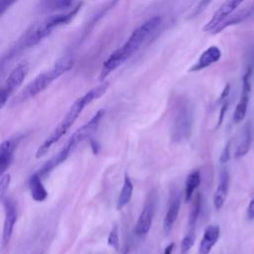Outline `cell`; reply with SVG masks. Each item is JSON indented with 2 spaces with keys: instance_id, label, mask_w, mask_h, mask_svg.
<instances>
[{
  "instance_id": "1",
  "label": "cell",
  "mask_w": 254,
  "mask_h": 254,
  "mask_svg": "<svg viewBox=\"0 0 254 254\" xmlns=\"http://www.w3.org/2000/svg\"><path fill=\"white\" fill-rule=\"evenodd\" d=\"M161 22L162 18L160 16H154L137 27L129 36L126 43L114 51L103 63L99 78L101 80L104 79L114 69L119 67L131 56H133L143 45V43L150 37V35L158 29Z\"/></svg>"
},
{
  "instance_id": "28",
  "label": "cell",
  "mask_w": 254,
  "mask_h": 254,
  "mask_svg": "<svg viewBox=\"0 0 254 254\" xmlns=\"http://www.w3.org/2000/svg\"><path fill=\"white\" fill-rule=\"evenodd\" d=\"M212 0H201L200 2H199V4L194 8V10H193V12H192V14H191V17H195L196 15H198L201 11H203L206 7H207V5L211 2Z\"/></svg>"
},
{
  "instance_id": "32",
  "label": "cell",
  "mask_w": 254,
  "mask_h": 254,
  "mask_svg": "<svg viewBox=\"0 0 254 254\" xmlns=\"http://www.w3.org/2000/svg\"><path fill=\"white\" fill-rule=\"evenodd\" d=\"M90 147H91V150H92V153L94 155H97L99 150H100V145L98 144L97 141L95 140H90Z\"/></svg>"
},
{
  "instance_id": "25",
  "label": "cell",
  "mask_w": 254,
  "mask_h": 254,
  "mask_svg": "<svg viewBox=\"0 0 254 254\" xmlns=\"http://www.w3.org/2000/svg\"><path fill=\"white\" fill-rule=\"evenodd\" d=\"M11 183V176L9 174L4 175L0 179V201L3 199Z\"/></svg>"
},
{
  "instance_id": "20",
  "label": "cell",
  "mask_w": 254,
  "mask_h": 254,
  "mask_svg": "<svg viewBox=\"0 0 254 254\" xmlns=\"http://www.w3.org/2000/svg\"><path fill=\"white\" fill-rule=\"evenodd\" d=\"M3 147L0 151V176L7 170L13 160L14 146L10 141H4Z\"/></svg>"
},
{
  "instance_id": "7",
  "label": "cell",
  "mask_w": 254,
  "mask_h": 254,
  "mask_svg": "<svg viewBox=\"0 0 254 254\" xmlns=\"http://www.w3.org/2000/svg\"><path fill=\"white\" fill-rule=\"evenodd\" d=\"M155 214V199L149 195L135 225V233L138 236H145L149 233Z\"/></svg>"
},
{
  "instance_id": "29",
  "label": "cell",
  "mask_w": 254,
  "mask_h": 254,
  "mask_svg": "<svg viewBox=\"0 0 254 254\" xmlns=\"http://www.w3.org/2000/svg\"><path fill=\"white\" fill-rule=\"evenodd\" d=\"M228 108V101L227 100H224L223 103H222V106H221V109H220V113H219V117H218V121H217V124H216V127L215 129L219 128L222 121H223V118H224V115H225V112Z\"/></svg>"
},
{
  "instance_id": "30",
  "label": "cell",
  "mask_w": 254,
  "mask_h": 254,
  "mask_svg": "<svg viewBox=\"0 0 254 254\" xmlns=\"http://www.w3.org/2000/svg\"><path fill=\"white\" fill-rule=\"evenodd\" d=\"M10 95L11 94L8 92V90L4 86L0 89V109L6 104Z\"/></svg>"
},
{
  "instance_id": "6",
  "label": "cell",
  "mask_w": 254,
  "mask_h": 254,
  "mask_svg": "<svg viewBox=\"0 0 254 254\" xmlns=\"http://www.w3.org/2000/svg\"><path fill=\"white\" fill-rule=\"evenodd\" d=\"M244 0H225L220 7L214 12L212 18L203 27L204 32L214 31L221 23L229 17V15L234 12V10L243 2Z\"/></svg>"
},
{
  "instance_id": "34",
  "label": "cell",
  "mask_w": 254,
  "mask_h": 254,
  "mask_svg": "<svg viewBox=\"0 0 254 254\" xmlns=\"http://www.w3.org/2000/svg\"><path fill=\"white\" fill-rule=\"evenodd\" d=\"M2 147H3V143H1V144H0V151H1V149H2Z\"/></svg>"
},
{
  "instance_id": "10",
  "label": "cell",
  "mask_w": 254,
  "mask_h": 254,
  "mask_svg": "<svg viewBox=\"0 0 254 254\" xmlns=\"http://www.w3.org/2000/svg\"><path fill=\"white\" fill-rule=\"evenodd\" d=\"M29 67L30 66L27 62H22L11 71L4 84V87L10 94H12L22 84L29 71Z\"/></svg>"
},
{
  "instance_id": "22",
  "label": "cell",
  "mask_w": 254,
  "mask_h": 254,
  "mask_svg": "<svg viewBox=\"0 0 254 254\" xmlns=\"http://www.w3.org/2000/svg\"><path fill=\"white\" fill-rule=\"evenodd\" d=\"M200 207H201V197H200V193H196V195L194 196L192 205H191V209L189 215V219H188V224L190 227H193L197 221V218L199 216L200 213Z\"/></svg>"
},
{
  "instance_id": "17",
  "label": "cell",
  "mask_w": 254,
  "mask_h": 254,
  "mask_svg": "<svg viewBox=\"0 0 254 254\" xmlns=\"http://www.w3.org/2000/svg\"><path fill=\"white\" fill-rule=\"evenodd\" d=\"M251 145V129L248 124H246L243 128L242 137L239 141L235 151H234V159L238 160L242 157H244L250 150Z\"/></svg>"
},
{
  "instance_id": "18",
  "label": "cell",
  "mask_w": 254,
  "mask_h": 254,
  "mask_svg": "<svg viewBox=\"0 0 254 254\" xmlns=\"http://www.w3.org/2000/svg\"><path fill=\"white\" fill-rule=\"evenodd\" d=\"M190 117L188 111H183L182 114L178 116V119L175 123V130L174 135L176 139H181L183 137H188V133L190 130Z\"/></svg>"
},
{
  "instance_id": "2",
  "label": "cell",
  "mask_w": 254,
  "mask_h": 254,
  "mask_svg": "<svg viewBox=\"0 0 254 254\" xmlns=\"http://www.w3.org/2000/svg\"><path fill=\"white\" fill-rule=\"evenodd\" d=\"M108 86H109V82H107V81L102 82L99 85L88 90L82 96L78 97L72 103V105L69 107V109L67 110L65 115L63 117V119L60 121L58 126L54 129L52 134L38 148V150L36 152V158L39 159V158L44 157L48 153L50 148L55 143H57L67 132V130L72 126V124L79 117L80 113L85 108V106L88 105L89 103H91L93 100L101 97L108 89Z\"/></svg>"
},
{
  "instance_id": "27",
  "label": "cell",
  "mask_w": 254,
  "mask_h": 254,
  "mask_svg": "<svg viewBox=\"0 0 254 254\" xmlns=\"http://www.w3.org/2000/svg\"><path fill=\"white\" fill-rule=\"evenodd\" d=\"M18 0H0V16H2Z\"/></svg>"
},
{
  "instance_id": "15",
  "label": "cell",
  "mask_w": 254,
  "mask_h": 254,
  "mask_svg": "<svg viewBox=\"0 0 254 254\" xmlns=\"http://www.w3.org/2000/svg\"><path fill=\"white\" fill-rule=\"evenodd\" d=\"M180 206H181L180 198H175L171 202V204L167 210V213L165 215L164 222H163V229L166 234H168L172 230V228L177 220V217L179 215Z\"/></svg>"
},
{
  "instance_id": "26",
  "label": "cell",
  "mask_w": 254,
  "mask_h": 254,
  "mask_svg": "<svg viewBox=\"0 0 254 254\" xmlns=\"http://www.w3.org/2000/svg\"><path fill=\"white\" fill-rule=\"evenodd\" d=\"M230 146H231V141L229 140L225 144L224 148L221 151V154H220V157H219V162L221 164H225L229 161V159H230Z\"/></svg>"
},
{
  "instance_id": "19",
  "label": "cell",
  "mask_w": 254,
  "mask_h": 254,
  "mask_svg": "<svg viewBox=\"0 0 254 254\" xmlns=\"http://www.w3.org/2000/svg\"><path fill=\"white\" fill-rule=\"evenodd\" d=\"M199 184H200V174L197 170L192 171L188 175L185 183V199L187 202H189L192 198L193 191L199 186Z\"/></svg>"
},
{
  "instance_id": "4",
  "label": "cell",
  "mask_w": 254,
  "mask_h": 254,
  "mask_svg": "<svg viewBox=\"0 0 254 254\" xmlns=\"http://www.w3.org/2000/svg\"><path fill=\"white\" fill-rule=\"evenodd\" d=\"M81 6H82V3H79L74 8H72L67 12L50 16L47 19H45L43 22H41L39 25L32 28L31 31L25 37V41H24L25 47L30 48L37 45L44 38L48 37L56 28L63 25H66L69 22H71L76 16V14L78 13V11L80 10Z\"/></svg>"
},
{
  "instance_id": "9",
  "label": "cell",
  "mask_w": 254,
  "mask_h": 254,
  "mask_svg": "<svg viewBox=\"0 0 254 254\" xmlns=\"http://www.w3.org/2000/svg\"><path fill=\"white\" fill-rule=\"evenodd\" d=\"M251 91V83H250V71H247L243 76V84H242V92L240 99L236 105V108L233 113V121L238 124L240 123L247 112V107L249 103V94Z\"/></svg>"
},
{
  "instance_id": "14",
  "label": "cell",
  "mask_w": 254,
  "mask_h": 254,
  "mask_svg": "<svg viewBox=\"0 0 254 254\" xmlns=\"http://www.w3.org/2000/svg\"><path fill=\"white\" fill-rule=\"evenodd\" d=\"M29 188H30L31 195L34 200L38 202H42L47 198L48 191L43 185L42 177L39 175V173H35L34 175L31 176L29 180Z\"/></svg>"
},
{
  "instance_id": "13",
  "label": "cell",
  "mask_w": 254,
  "mask_h": 254,
  "mask_svg": "<svg viewBox=\"0 0 254 254\" xmlns=\"http://www.w3.org/2000/svg\"><path fill=\"white\" fill-rule=\"evenodd\" d=\"M229 188V174L226 170H221L219 174V182L213 193V205L215 209H220L226 199Z\"/></svg>"
},
{
  "instance_id": "16",
  "label": "cell",
  "mask_w": 254,
  "mask_h": 254,
  "mask_svg": "<svg viewBox=\"0 0 254 254\" xmlns=\"http://www.w3.org/2000/svg\"><path fill=\"white\" fill-rule=\"evenodd\" d=\"M133 190H134L133 183H132L131 179L129 178V176L127 174H125L123 186H122V189L120 190L118 200H117V209L118 210L122 209L124 206H126L128 204V202L130 201V199L132 197Z\"/></svg>"
},
{
  "instance_id": "3",
  "label": "cell",
  "mask_w": 254,
  "mask_h": 254,
  "mask_svg": "<svg viewBox=\"0 0 254 254\" xmlns=\"http://www.w3.org/2000/svg\"><path fill=\"white\" fill-rule=\"evenodd\" d=\"M74 64V59L71 56H64L61 58L50 69L37 75L19 94L17 100L24 101L30 99L42 91H44L53 81L58 79L67 70H69Z\"/></svg>"
},
{
  "instance_id": "24",
  "label": "cell",
  "mask_w": 254,
  "mask_h": 254,
  "mask_svg": "<svg viewBox=\"0 0 254 254\" xmlns=\"http://www.w3.org/2000/svg\"><path fill=\"white\" fill-rule=\"evenodd\" d=\"M107 243L109 246H111L114 250H119V234H118V227L117 225H113L108 237H107Z\"/></svg>"
},
{
  "instance_id": "8",
  "label": "cell",
  "mask_w": 254,
  "mask_h": 254,
  "mask_svg": "<svg viewBox=\"0 0 254 254\" xmlns=\"http://www.w3.org/2000/svg\"><path fill=\"white\" fill-rule=\"evenodd\" d=\"M3 206L5 211V218L3 224V243L7 245L11 239L15 223L17 221V205L11 198H5L3 200Z\"/></svg>"
},
{
  "instance_id": "23",
  "label": "cell",
  "mask_w": 254,
  "mask_h": 254,
  "mask_svg": "<svg viewBox=\"0 0 254 254\" xmlns=\"http://www.w3.org/2000/svg\"><path fill=\"white\" fill-rule=\"evenodd\" d=\"M195 241V235L193 234V232H189L188 234H186V236L183 238L182 243H181V252L182 254H187L190 249L193 246Z\"/></svg>"
},
{
  "instance_id": "31",
  "label": "cell",
  "mask_w": 254,
  "mask_h": 254,
  "mask_svg": "<svg viewBox=\"0 0 254 254\" xmlns=\"http://www.w3.org/2000/svg\"><path fill=\"white\" fill-rule=\"evenodd\" d=\"M246 215H247L248 220H250V221L254 220V195L252 196V198L250 199V201L248 203Z\"/></svg>"
},
{
  "instance_id": "33",
  "label": "cell",
  "mask_w": 254,
  "mask_h": 254,
  "mask_svg": "<svg viewBox=\"0 0 254 254\" xmlns=\"http://www.w3.org/2000/svg\"><path fill=\"white\" fill-rule=\"evenodd\" d=\"M174 248H175V243H174V242H172V243H170V244L165 248V250H164V253H163V254H172V253H173Z\"/></svg>"
},
{
  "instance_id": "12",
  "label": "cell",
  "mask_w": 254,
  "mask_h": 254,
  "mask_svg": "<svg viewBox=\"0 0 254 254\" xmlns=\"http://www.w3.org/2000/svg\"><path fill=\"white\" fill-rule=\"evenodd\" d=\"M221 58V51L216 46L208 47L198 58L197 62L190 67V71H198L201 70L214 63L218 62Z\"/></svg>"
},
{
  "instance_id": "11",
  "label": "cell",
  "mask_w": 254,
  "mask_h": 254,
  "mask_svg": "<svg viewBox=\"0 0 254 254\" xmlns=\"http://www.w3.org/2000/svg\"><path fill=\"white\" fill-rule=\"evenodd\" d=\"M220 236V228L216 224H210L205 227L203 236L199 242L198 254H209L212 247Z\"/></svg>"
},
{
  "instance_id": "21",
  "label": "cell",
  "mask_w": 254,
  "mask_h": 254,
  "mask_svg": "<svg viewBox=\"0 0 254 254\" xmlns=\"http://www.w3.org/2000/svg\"><path fill=\"white\" fill-rule=\"evenodd\" d=\"M71 4L72 0H41L40 9L44 12H54L67 9Z\"/></svg>"
},
{
  "instance_id": "5",
  "label": "cell",
  "mask_w": 254,
  "mask_h": 254,
  "mask_svg": "<svg viewBox=\"0 0 254 254\" xmlns=\"http://www.w3.org/2000/svg\"><path fill=\"white\" fill-rule=\"evenodd\" d=\"M104 109H100L98 110L93 116L92 118L86 122L84 125H82L81 127H79L78 129H76L74 131V133L69 137L68 141L66 142V144L64 146L63 151L65 152L68 156L70 154V152L78 145L80 144L82 141L88 139L91 137V135L97 130L101 119L104 116Z\"/></svg>"
}]
</instances>
